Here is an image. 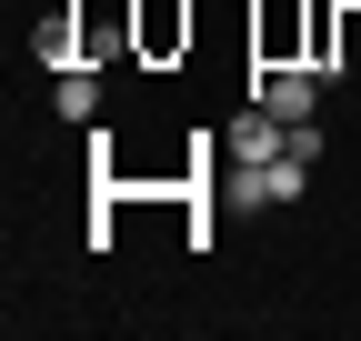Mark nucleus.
Returning <instances> with one entry per match:
<instances>
[{
    "label": "nucleus",
    "instance_id": "1",
    "mask_svg": "<svg viewBox=\"0 0 361 341\" xmlns=\"http://www.w3.org/2000/svg\"><path fill=\"white\" fill-rule=\"evenodd\" d=\"M271 120H291V131H301V120L311 111H322V70H311V61H281V70H261V91H251Z\"/></svg>",
    "mask_w": 361,
    "mask_h": 341
},
{
    "label": "nucleus",
    "instance_id": "2",
    "mask_svg": "<svg viewBox=\"0 0 361 341\" xmlns=\"http://www.w3.org/2000/svg\"><path fill=\"white\" fill-rule=\"evenodd\" d=\"M221 151H231V161H271V151H291V120H271L261 101L231 120V141H221Z\"/></svg>",
    "mask_w": 361,
    "mask_h": 341
},
{
    "label": "nucleus",
    "instance_id": "3",
    "mask_svg": "<svg viewBox=\"0 0 361 341\" xmlns=\"http://www.w3.org/2000/svg\"><path fill=\"white\" fill-rule=\"evenodd\" d=\"M180 40H191V11H180V0H141V51L161 61V51H180Z\"/></svg>",
    "mask_w": 361,
    "mask_h": 341
},
{
    "label": "nucleus",
    "instance_id": "4",
    "mask_svg": "<svg viewBox=\"0 0 361 341\" xmlns=\"http://www.w3.org/2000/svg\"><path fill=\"white\" fill-rule=\"evenodd\" d=\"M30 51L51 61V70H71V61H80V51H71V0H51V20L30 30Z\"/></svg>",
    "mask_w": 361,
    "mask_h": 341
},
{
    "label": "nucleus",
    "instance_id": "5",
    "mask_svg": "<svg viewBox=\"0 0 361 341\" xmlns=\"http://www.w3.org/2000/svg\"><path fill=\"white\" fill-rule=\"evenodd\" d=\"M51 101H61V120H90V111H101V80H90V70L71 61V70H61V91H51Z\"/></svg>",
    "mask_w": 361,
    "mask_h": 341
}]
</instances>
